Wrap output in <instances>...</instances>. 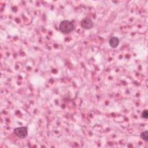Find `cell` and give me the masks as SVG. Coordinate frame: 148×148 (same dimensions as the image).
Listing matches in <instances>:
<instances>
[{
	"label": "cell",
	"mask_w": 148,
	"mask_h": 148,
	"mask_svg": "<svg viewBox=\"0 0 148 148\" xmlns=\"http://www.w3.org/2000/svg\"><path fill=\"white\" fill-rule=\"evenodd\" d=\"M142 117L144 119H147L148 118V113H147V110H145L142 113Z\"/></svg>",
	"instance_id": "obj_6"
},
{
	"label": "cell",
	"mask_w": 148,
	"mask_h": 148,
	"mask_svg": "<svg viewBox=\"0 0 148 148\" xmlns=\"http://www.w3.org/2000/svg\"><path fill=\"white\" fill-rule=\"evenodd\" d=\"M140 136V138L145 142L148 141V131H147V130L142 132Z\"/></svg>",
	"instance_id": "obj_5"
},
{
	"label": "cell",
	"mask_w": 148,
	"mask_h": 148,
	"mask_svg": "<svg viewBox=\"0 0 148 148\" xmlns=\"http://www.w3.org/2000/svg\"><path fill=\"white\" fill-rule=\"evenodd\" d=\"M13 132L17 137L21 139L26 138L28 135L27 128L26 127H20L16 128L14 130Z\"/></svg>",
	"instance_id": "obj_2"
},
{
	"label": "cell",
	"mask_w": 148,
	"mask_h": 148,
	"mask_svg": "<svg viewBox=\"0 0 148 148\" xmlns=\"http://www.w3.org/2000/svg\"><path fill=\"white\" fill-rule=\"evenodd\" d=\"M59 29L62 33L67 34L73 31L74 25L71 21L65 20L60 23L59 25Z\"/></svg>",
	"instance_id": "obj_1"
},
{
	"label": "cell",
	"mask_w": 148,
	"mask_h": 148,
	"mask_svg": "<svg viewBox=\"0 0 148 148\" xmlns=\"http://www.w3.org/2000/svg\"><path fill=\"white\" fill-rule=\"evenodd\" d=\"M80 25L84 29H90L92 28L94 24L91 19L87 17L82 20L80 22Z\"/></svg>",
	"instance_id": "obj_3"
},
{
	"label": "cell",
	"mask_w": 148,
	"mask_h": 148,
	"mask_svg": "<svg viewBox=\"0 0 148 148\" xmlns=\"http://www.w3.org/2000/svg\"><path fill=\"white\" fill-rule=\"evenodd\" d=\"M119 42H120L119 39L117 37H116V36L112 37L109 39V45L112 48L117 47L119 46Z\"/></svg>",
	"instance_id": "obj_4"
}]
</instances>
